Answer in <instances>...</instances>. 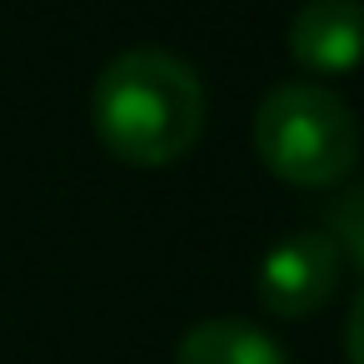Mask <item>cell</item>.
<instances>
[{"label": "cell", "instance_id": "cell-2", "mask_svg": "<svg viewBox=\"0 0 364 364\" xmlns=\"http://www.w3.org/2000/svg\"><path fill=\"white\" fill-rule=\"evenodd\" d=\"M259 165L299 190H329L344 185L354 160H359V120L354 110L309 80L274 85L250 125Z\"/></svg>", "mask_w": 364, "mask_h": 364}, {"label": "cell", "instance_id": "cell-7", "mask_svg": "<svg viewBox=\"0 0 364 364\" xmlns=\"http://www.w3.org/2000/svg\"><path fill=\"white\" fill-rule=\"evenodd\" d=\"M344 349H349V364H364V289L354 294V309H349V329H344Z\"/></svg>", "mask_w": 364, "mask_h": 364}, {"label": "cell", "instance_id": "cell-6", "mask_svg": "<svg viewBox=\"0 0 364 364\" xmlns=\"http://www.w3.org/2000/svg\"><path fill=\"white\" fill-rule=\"evenodd\" d=\"M339 250V259H349L364 274V180L344 185L329 205V230H324Z\"/></svg>", "mask_w": 364, "mask_h": 364}, {"label": "cell", "instance_id": "cell-4", "mask_svg": "<svg viewBox=\"0 0 364 364\" xmlns=\"http://www.w3.org/2000/svg\"><path fill=\"white\" fill-rule=\"evenodd\" d=\"M289 55L309 75H354L364 65V6L359 0H309L294 11Z\"/></svg>", "mask_w": 364, "mask_h": 364}, {"label": "cell", "instance_id": "cell-3", "mask_svg": "<svg viewBox=\"0 0 364 364\" xmlns=\"http://www.w3.org/2000/svg\"><path fill=\"white\" fill-rule=\"evenodd\" d=\"M334 284H339V250L324 230L284 235L279 245H269L255 274L259 304L279 319H309L314 309L329 304Z\"/></svg>", "mask_w": 364, "mask_h": 364}, {"label": "cell", "instance_id": "cell-1", "mask_svg": "<svg viewBox=\"0 0 364 364\" xmlns=\"http://www.w3.org/2000/svg\"><path fill=\"white\" fill-rule=\"evenodd\" d=\"M90 125L120 165H175L200 145L205 85L190 70V60L170 50H125L100 70L90 90Z\"/></svg>", "mask_w": 364, "mask_h": 364}, {"label": "cell", "instance_id": "cell-5", "mask_svg": "<svg viewBox=\"0 0 364 364\" xmlns=\"http://www.w3.org/2000/svg\"><path fill=\"white\" fill-rule=\"evenodd\" d=\"M175 364H289V359L250 319H205L175 344Z\"/></svg>", "mask_w": 364, "mask_h": 364}]
</instances>
